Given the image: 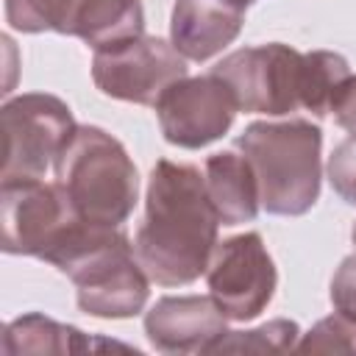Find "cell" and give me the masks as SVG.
<instances>
[{
    "label": "cell",
    "instance_id": "obj_1",
    "mask_svg": "<svg viewBox=\"0 0 356 356\" xmlns=\"http://www.w3.org/2000/svg\"><path fill=\"white\" fill-rule=\"evenodd\" d=\"M220 225L206 175L192 164L159 159L147 178L145 220L134 236L147 278L159 286H186L206 275Z\"/></svg>",
    "mask_w": 356,
    "mask_h": 356
},
{
    "label": "cell",
    "instance_id": "obj_2",
    "mask_svg": "<svg viewBox=\"0 0 356 356\" xmlns=\"http://www.w3.org/2000/svg\"><path fill=\"white\" fill-rule=\"evenodd\" d=\"M47 261L75 284L78 309L83 314L100 320H128L147 303L150 278L122 228L81 220Z\"/></svg>",
    "mask_w": 356,
    "mask_h": 356
},
{
    "label": "cell",
    "instance_id": "obj_3",
    "mask_svg": "<svg viewBox=\"0 0 356 356\" xmlns=\"http://www.w3.org/2000/svg\"><path fill=\"white\" fill-rule=\"evenodd\" d=\"M236 147L259 181V200L267 214L300 217L320 197L323 131L309 120L250 122Z\"/></svg>",
    "mask_w": 356,
    "mask_h": 356
},
{
    "label": "cell",
    "instance_id": "obj_4",
    "mask_svg": "<svg viewBox=\"0 0 356 356\" xmlns=\"http://www.w3.org/2000/svg\"><path fill=\"white\" fill-rule=\"evenodd\" d=\"M53 167L83 222L120 228L131 217L139 200V172L122 142L108 131L78 125Z\"/></svg>",
    "mask_w": 356,
    "mask_h": 356
},
{
    "label": "cell",
    "instance_id": "obj_5",
    "mask_svg": "<svg viewBox=\"0 0 356 356\" xmlns=\"http://www.w3.org/2000/svg\"><path fill=\"white\" fill-rule=\"evenodd\" d=\"M0 178H44L75 134L70 106L44 92H28L3 103Z\"/></svg>",
    "mask_w": 356,
    "mask_h": 356
},
{
    "label": "cell",
    "instance_id": "obj_6",
    "mask_svg": "<svg viewBox=\"0 0 356 356\" xmlns=\"http://www.w3.org/2000/svg\"><path fill=\"white\" fill-rule=\"evenodd\" d=\"M211 72L228 83L245 114L281 117L300 108L303 53L289 44L270 42L234 50L220 58Z\"/></svg>",
    "mask_w": 356,
    "mask_h": 356
},
{
    "label": "cell",
    "instance_id": "obj_7",
    "mask_svg": "<svg viewBox=\"0 0 356 356\" xmlns=\"http://www.w3.org/2000/svg\"><path fill=\"white\" fill-rule=\"evenodd\" d=\"M3 250L11 256H36L42 261L81 222L64 186L42 178H11L0 186Z\"/></svg>",
    "mask_w": 356,
    "mask_h": 356
},
{
    "label": "cell",
    "instance_id": "obj_8",
    "mask_svg": "<svg viewBox=\"0 0 356 356\" xmlns=\"http://www.w3.org/2000/svg\"><path fill=\"white\" fill-rule=\"evenodd\" d=\"M186 78V58L161 36H136L111 47L95 50L92 81L114 100L156 106L175 81Z\"/></svg>",
    "mask_w": 356,
    "mask_h": 356
},
{
    "label": "cell",
    "instance_id": "obj_9",
    "mask_svg": "<svg viewBox=\"0 0 356 356\" xmlns=\"http://www.w3.org/2000/svg\"><path fill=\"white\" fill-rule=\"evenodd\" d=\"M206 284L228 320L248 323L259 317L270 306L278 284L275 261L267 253L264 239L256 231H248L217 242L206 267Z\"/></svg>",
    "mask_w": 356,
    "mask_h": 356
},
{
    "label": "cell",
    "instance_id": "obj_10",
    "mask_svg": "<svg viewBox=\"0 0 356 356\" xmlns=\"http://www.w3.org/2000/svg\"><path fill=\"white\" fill-rule=\"evenodd\" d=\"M239 106L222 78L214 72L181 78L156 103L164 139L184 150H200L217 142L234 125Z\"/></svg>",
    "mask_w": 356,
    "mask_h": 356
},
{
    "label": "cell",
    "instance_id": "obj_11",
    "mask_svg": "<svg viewBox=\"0 0 356 356\" xmlns=\"http://www.w3.org/2000/svg\"><path fill=\"white\" fill-rule=\"evenodd\" d=\"M225 320L211 295H164L147 309L145 334L159 353H209L228 331Z\"/></svg>",
    "mask_w": 356,
    "mask_h": 356
},
{
    "label": "cell",
    "instance_id": "obj_12",
    "mask_svg": "<svg viewBox=\"0 0 356 356\" xmlns=\"http://www.w3.org/2000/svg\"><path fill=\"white\" fill-rule=\"evenodd\" d=\"M245 8L231 0H175L170 42L186 61H209L242 31Z\"/></svg>",
    "mask_w": 356,
    "mask_h": 356
},
{
    "label": "cell",
    "instance_id": "obj_13",
    "mask_svg": "<svg viewBox=\"0 0 356 356\" xmlns=\"http://www.w3.org/2000/svg\"><path fill=\"white\" fill-rule=\"evenodd\" d=\"M206 189L222 225L250 222L259 209V181L250 161L234 150H220L206 159Z\"/></svg>",
    "mask_w": 356,
    "mask_h": 356
},
{
    "label": "cell",
    "instance_id": "obj_14",
    "mask_svg": "<svg viewBox=\"0 0 356 356\" xmlns=\"http://www.w3.org/2000/svg\"><path fill=\"white\" fill-rule=\"evenodd\" d=\"M0 348L6 356H19V353H78L92 348H125V345L108 339H92L75 325H64L39 312H31L6 325Z\"/></svg>",
    "mask_w": 356,
    "mask_h": 356
},
{
    "label": "cell",
    "instance_id": "obj_15",
    "mask_svg": "<svg viewBox=\"0 0 356 356\" xmlns=\"http://www.w3.org/2000/svg\"><path fill=\"white\" fill-rule=\"evenodd\" d=\"M145 33L142 0H83L72 36L86 42L92 50L111 47Z\"/></svg>",
    "mask_w": 356,
    "mask_h": 356
},
{
    "label": "cell",
    "instance_id": "obj_16",
    "mask_svg": "<svg viewBox=\"0 0 356 356\" xmlns=\"http://www.w3.org/2000/svg\"><path fill=\"white\" fill-rule=\"evenodd\" d=\"M350 75L345 56L334 50L303 53V83H300V108L323 120L331 111V100L342 81Z\"/></svg>",
    "mask_w": 356,
    "mask_h": 356
},
{
    "label": "cell",
    "instance_id": "obj_17",
    "mask_svg": "<svg viewBox=\"0 0 356 356\" xmlns=\"http://www.w3.org/2000/svg\"><path fill=\"white\" fill-rule=\"evenodd\" d=\"M83 0H6V22L22 33H67L72 36L75 17Z\"/></svg>",
    "mask_w": 356,
    "mask_h": 356
},
{
    "label": "cell",
    "instance_id": "obj_18",
    "mask_svg": "<svg viewBox=\"0 0 356 356\" xmlns=\"http://www.w3.org/2000/svg\"><path fill=\"white\" fill-rule=\"evenodd\" d=\"M300 328L295 320L275 317L267 320L250 331H225L209 353H256V356H270V353H286L298 345Z\"/></svg>",
    "mask_w": 356,
    "mask_h": 356
},
{
    "label": "cell",
    "instance_id": "obj_19",
    "mask_svg": "<svg viewBox=\"0 0 356 356\" xmlns=\"http://www.w3.org/2000/svg\"><path fill=\"white\" fill-rule=\"evenodd\" d=\"M300 353H356V323L331 314L317 320L295 345Z\"/></svg>",
    "mask_w": 356,
    "mask_h": 356
},
{
    "label": "cell",
    "instance_id": "obj_20",
    "mask_svg": "<svg viewBox=\"0 0 356 356\" xmlns=\"http://www.w3.org/2000/svg\"><path fill=\"white\" fill-rule=\"evenodd\" d=\"M328 181L331 189L350 206H356V136L342 139L328 156Z\"/></svg>",
    "mask_w": 356,
    "mask_h": 356
},
{
    "label": "cell",
    "instance_id": "obj_21",
    "mask_svg": "<svg viewBox=\"0 0 356 356\" xmlns=\"http://www.w3.org/2000/svg\"><path fill=\"white\" fill-rule=\"evenodd\" d=\"M331 306L337 314L356 323V253L345 256L331 278Z\"/></svg>",
    "mask_w": 356,
    "mask_h": 356
},
{
    "label": "cell",
    "instance_id": "obj_22",
    "mask_svg": "<svg viewBox=\"0 0 356 356\" xmlns=\"http://www.w3.org/2000/svg\"><path fill=\"white\" fill-rule=\"evenodd\" d=\"M331 111L339 128L356 136V75H348L331 100Z\"/></svg>",
    "mask_w": 356,
    "mask_h": 356
},
{
    "label": "cell",
    "instance_id": "obj_23",
    "mask_svg": "<svg viewBox=\"0 0 356 356\" xmlns=\"http://www.w3.org/2000/svg\"><path fill=\"white\" fill-rule=\"evenodd\" d=\"M231 3H236V6H242V8H248L250 3H256V0H231Z\"/></svg>",
    "mask_w": 356,
    "mask_h": 356
},
{
    "label": "cell",
    "instance_id": "obj_24",
    "mask_svg": "<svg viewBox=\"0 0 356 356\" xmlns=\"http://www.w3.org/2000/svg\"><path fill=\"white\" fill-rule=\"evenodd\" d=\"M350 239H353V245H356V225H353V231H350Z\"/></svg>",
    "mask_w": 356,
    "mask_h": 356
}]
</instances>
